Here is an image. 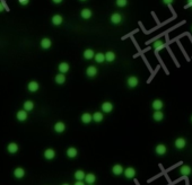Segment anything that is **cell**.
Wrapping results in <instances>:
<instances>
[{
	"mask_svg": "<svg viewBox=\"0 0 192 185\" xmlns=\"http://www.w3.org/2000/svg\"><path fill=\"white\" fill-rule=\"evenodd\" d=\"M79 1H83V2H85V1H87V0H79Z\"/></svg>",
	"mask_w": 192,
	"mask_h": 185,
	"instance_id": "ab89813d",
	"label": "cell"
},
{
	"mask_svg": "<svg viewBox=\"0 0 192 185\" xmlns=\"http://www.w3.org/2000/svg\"><path fill=\"white\" fill-rule=\"evenodd\" d=\"M112 173L115 176H120V175H122V174L124 173V169H123L122 165H120V164H117V165H114V166L112 167Z\"/></svg>",
	"mask_w": 192,
	"mask_h": 185,
	"instance_id": "2e32d148",
	"label": "cell"
},
{
	"mask_svg": "<svg viewBox=\"0 0 192 185\" xmlns=\"http://www.w3.org/2000/svg\"><path fill=\"white\" fill-rule=\"evenodd\" d=\"M126 85L129 88H135L139 85V79L137 78L136 76H130L129 78L126 79Z\"/></svg>",
	"mask_w": 192,
	"mask_h": 185,
	"instance_id": "7a4b0ae2",
	"label": "cell"
},
{
	"mask_svg": "<svg viewBox=\"0 0 192 185\" xmlns=\"http://www.w3.org/2000/svg\"><path fill=\"white\" fill-rule=\"evenodd\" d=\"M67 157L69 158H76L77 155H78V150L75 148V147H70V148L67 149Z\"/></svg>",
	"mask_w": 192,
	"mask_h": 185,
	"instance_id": "603a6c76",
	"label": "cell"
},
{
	"mask_svg": "<svg viewBox=\"0 0 192 185\" xmlns=\"http://www.w3.org/2000/svg\"><path fill=\"white\" fill-rule=\"evenodd\" d=\"M153 119H154L156 122H159L164 119V113L162 111H155L154 114H153Z\"/></svg>",
	"mask_w": 192,
	"mask_h": 185,
	"instance_id": "1f68e13d",
	"label": "cell"
},
{
	"mask_svg": "<svg viewBox=\"0 0 192 185\" xmlns=\"http://www.w3.org/2000/svg\"><path fill=\"white\" fill-rule=\"evenodd\" d=\"M51 22L54 26H59V25H61V24L63 23V17H62L61 15H58V14L53 15L51 18Z\"/></svg>",
	"mask_w": 192,
	"mask_h": 185,
	"instance_id": "9a60e30c",
	"label": "cell"
},
{
	"mask_svg": "<svg viewBox=\"0 0 192 185\" xmlns=\"http://www.w3.org/2000/svg\"><path fill=\"white\" fill-rule=\"evenodd\" d=\"M151 107H153V110H155V111H162V108L164 107V103L162 102L160 99H155V101H153V103H151Z\"/></svg>",
	"mask_w": 192,
	"mask_h": 185,
	"instance_id": "5bb4252c",
	"label": "cell"
},
{
	"mask_svg": "<svg viewBox=\"0 0 192 185\" xmlns=\"http://www.w3.org/2000/svg\"><path fill=\"white\" fill-rule=\"evenodd\" d=\"M85 176H86L85 171H80V169L76 171L75 174H74V177H75L76 180H85Z\"/></svg>",
	"mask_w": 192,
	"mask_h": 185,
	"instance_id": "f1b7e54d",
	"label": "cell"
},
{
	"mask_svg": "<svg viewBox=\"0 0 192 185\" xmlns=\"http://www.w3.org/2000/svg\"><path fill=\"white\" fill-rule=\"evenodd\" d=\"M13 174H14L15 178H17V180H22L24 176H25V174H26V171H25V169L22 168V167H17V168H15V171H14Z\"/></svg>",
	"mask_w": 192,
	"mask_h": 185,
	"instance_id": "9c48e42d",
	"label": "cell"
},
{
	"mask_svg": "<svg viewBox=\"0 0 192 185\" xmlns=\"http://www.w3.org/2000/svg\"><path fill=\"white\" fill-rule=\"evenodd\" d=\"M19 150V146L16 142H10L8 144L7 146V151L10 153V155H15V153H17Z\"/></svg>",
	"mask_w": 192,
	"mask_h": 185,
	"instance_id": "5b68a950",
	"label": "cell"
},
{
	"mask_svg": "<svg viewBox=\"0 0 192 185\" xmlns=\"http://www.w3.org/2000/svg\"><path fill=\"white\" fill-rule=\"evenodd\" d=\"M155 153H157L158 156H164L165 153H167V148H166V146H165V144H159L156 146V148H155Z\"/></svg>",
	"mask_w": 192,
	"mask_h": 185,
	"instance_id": "8fae6325",
	"label": "cell"
},
{
	"mask_svg": "<svg viewBox=\"0 0 192 185\" xmlns=\"http://www.w3.org/2000/svg\"><path fill=\"white\" fill-rule=\"evenodd\" d=\"M34 103L32 102V101H25L23 104V108L25 110V111H27V112H31V111H33L34 110Z\"/></svg>",
	"mask_w": 192,
	"mask_h": 185,
	"instance_id": "4316f807",
	"label": "cell"
},
{
	"mask_svg": "<svg viewBox=\"0 0 192 185\" xmlns=\"http://www.w3.org/2000/svg\"><path fill=\"white\" fill-rule=\"evenodd\" d=\"M189 2H187V7H190V6H192V0H187Z\"/></svg>",
	"mask_w": 192,
	"mask_h": 185,
	"instance_id": "f35d334b",
	"label": "cell"
},
{
	"mask_svg": "<svg viewBox=\"0 0 192 185\" xmlns=\"http://www.w3.org/2000/svg\"><path fill=\"white\" fill-rule=\"evenodd\" d=\"M123 174H124V176H126V178L130 180V178H133V177L136 176L137 171L133 167H128L126 169H124V173H123Z\"/></svg>",
	"mask_w": 192,
	"mask_h": 185,
	"instance_id": "30bf717a",
	"label": "cell"
},
{
	"mask_svg": "<svg viewBox=\"0 0 192 185\" xmlns=\"http://www.w3.org/2000/svg\"><path fill=\"white\" fill-rule=\"evenodd\" d=\"M16 119L19 121V122H24V121H26L28 119V112L25 111V110H20V111L17 112V114H16Z\"/></svg>",
	"mask_w": 192,
	"mask_h": 185,
	"instance_id": "277c9868",
	"label": "cell"
},
{
	"mask_svg": "<svg viewBox=\"0 0 192 185\" xmlns=\"http://www.w3.org/2000/svg\"><path fill=\"white\" fill-rule=\"evenodd\" d=\"M162 1H163V4H164V5L171 6V5H173L174 1H175V0H162Z\"/></svg>",
	"mask_w": 192,
	"mask_h": 185,
	"instance_id": "836d02e7",
	"label": "cell"
},
{
	"mask_svg": "<svg viewBox=\"0 0 192 185\" xmlns=\"http://www.w3.org/2000/svg\"><path fill=\"white\" fill-rule=\"evenodd\" d=\"M62 185H69V184H67V183H65V184H62Z\"/></svg>",
	"mask_w": 192,
	"mask_h": 185,
	"instance_id": "60d3db41",
	"label": "cell"
},
{
	"mask_svg": "<svg viewBox=\"0 0 192 185\" xmlns=\"http://www.w3.org/2000/svg\"><path fill=\"white\" fill-rule=\"evenodd\" d=\"M54 81H56V83H58V85H63V83H66V74H58L54 77Z\"/></svg>",
	"mask_w": 192,
	"mask_h": 185,
	"instance_id": "44dd1931",
	"label": "cell"
},
{
	"mask_svg": "<svg viewBox=\"0 0 192 185\" xmlns=\"http://www.w3.org/2000/svg\"><path fill=\"white\" fill-rule=\"evenodd\" d=\"M80 119H81V122H83V123L88 124V123H90V122L93 121V115H92V114H89V113H84Z\"/></svg>",
	"mask_w": 192,
	"mask_h": 185,
	"instance_id": "484cf974",
	"label": "cell"
},
{
	"mask_svg": "<svg viewBox=\"0 0 192 185\" xmlns=\"http://www.w3.org/2000/svg\"><path fill=\"white\" fill-rule=\"evenodd\" d=\"M4 10H5V6H4V4L0 1V13H2Z\"/></svg>",
	"mask_w": 192,
	"mask_h": 185,
	"instance_id": "d590c367",
	"label": "cell"
},
{
	"mask_svg": "<svg viewBox=\"0 0 192 185\" xmlns=\"http://www.w3.org/2000/svg\"><path fill=\"white\" fill-rule=\"evenodd\" d=\"M80 16H81V18L83 19H89L92 16H93V11L88 8H85L80 11Z\"/></svg>",
	"mask_w": 192,
	"mask_h": 185,
	"instance_id": "ffe728a7",
	"label": "cell"
},
{
	"mask_svg": "<svg viewBox=\"0 0 192 185\" xmlns=\"http://www.w3.org/2000/svg\"><path fill=\"white\" fill-rule=\"evenodd\" d=\"M27 89H28V92H36L38 89H40V83H38V81H35V80L29 81L27 85Z\"/></svg>",
	"mask_w": 192,
	"mask_h": 185,
	"instance_id": "52a82bcc",
	"label": "cell"
},
{
	"mask_svg": "<svg viewBox=\"0 0 192 185\" xmlns=\"http://www.w3.org/2000/svg\"><path fill=\"white\" fill-rule=\"evenodd\" d=\"M40 45H41V47H42L43 50H49L52 46V41L49 37H44V38H42L41 42H40Z\"/></svg>",
	"mask_w": 192,
	"mask_h": 185,
	"instance_id": "8992f818",
	"label": "cell"
},
{
	"mask_svg": "<svg viewBox=\"0 0 192 185\" xmlns=\"http://www.w3.org/2000/svg\"><path fill=\"white\" fill-rule=\"evenodd\" d=\"M115 58H117V56H115L114 52L108 51L105 53V61H106V62H113V61L115 60Z\"/></svg>",
	"mask_w": 192,
	"mask_h": 185,
	"instance_id": "f546056e",
	"label": "cell"
},
{
	"mask_svg": "<svg viewBox=\"0 0 192 185\" xmlns=\"http://www.w3.org/2000/svg\"><path fill=\"white\" fill-rule=\"evenodd\" d=\"M70 69V65L69 63H67V62H61L60 65H58V70H59V72L61 74H67L68 71Z\"/></svg>",
	"mask_w": 192,
	"mask_h": 185,
	"instance_id": "d6986e66",
	"label": "cell"
},
{
	"mask_svg": "<svg viewBox=\"0 0 192 185\" xmlns=\"http://www.w3.org/2000/svg\"><path fill=\"white\" fill-rule=\"evenodd\" d=\"M103 119H104V115H103V113H101V112H95L93 114V121L94 122H96V123L102 122Z\"/></svg>",
	"mask_w": 192,
	"mask_h": 185,
	"instance_id": "4dcf8cb0",
	"label": "cell"
},
{
	"mask_svg": "<svg viewBox=\"0 0 192 185\" xmlns=\"http://www.w3.org/2000/svg\"><path fill=\"white\" fill-rule=\"evenodd\" d=\"M191 122H192V116H191Z\"/></svg>",
	"mask_w": 192,
	"mask_h": 185,
	"instance_id": "b9f144b4",
	"label": "cell"
},
{
	"mask_svg": "<svg viewBox=\"0 0 192 185\" xmlns=\"http://www.w3.org/2000/svg\"><path fill=\"white\" fill-rule=\"evenodd\" d=\"M153 46H154L155 51H160V50H163V49L165 47V43L162 41V40H157V41L154 42Z\"/></svg>",
	"mask_w": 192,
	"mask_h": 185,
	"instance_id": "7402d4cb",
	"label": "cell"
},
{
	"mask_svg": "<svg viewBox=\"0 0 192 185\" xmlns=\"http://www.w3.org/2000/svg\"><path fill=\"white\" fill-rule=\"evenodd\" d=\"M63 0H52V2L53 4H56V5H59V4H61Z\"/></svg>",
	"mask_w": 192,
	"mask_h": 185,
	"instance_id": "74e56055",
	"label": "cell"
},
{
	"mask_svg": "<svg viewBox=\"0 0 192 185\" xmlns=\"http://www.w3.org/2000/svg\"><path fill=\"white\" fill-rule=\"evenodd\" d=\"M88 185H93V184H88Z\"/></svg>",
	"mask_w": 192,
	"mask_h": 185,
	"instance_id": "7bdbcfd3",
	"label": "cell"
},
{
	"mask_svg": "<svg viewBox=\"0 0 192 185\" xmlns=\"http://www.w3.org/2000/svg\"><path fill=\"white\" fill-rule=\"evenodd\" d=\"M18 2L22 6H27L29 4V0H18Z\"/></svg>",
	"mask_w": 192,
	"mask_h": 185,
	"instance_id": "e575fe53",
	"label": "cell"
},
{
	"mask_svg": "<svg viewBox=\"0 0 192 185\" xmlns=\"http://www.w3.org/2000/svg\"><path fill=\"white\" fill-rule=\"evenodd\" d=\"M174 146H175V148L176 149L185 148V146H187V140L184 138H178L175 140V142H174Z\"/></svg>",
	"mask_w": 192,
	"mask_h": 185,
	"instance_id": "7c38bea8",
	"label": "cell"
},
{
	"mask_svg": "<svg viewBox=\"0 0 192 185\" xmlns=\"http://www.w3.org/2000/svg\"><path fill=\"white\" fill-rule=\"evenodd\" d=\"M191 167L190 166H187V165H183L181 168H180V174L182 176H187V175H190L191 174Z\"/></svg>",
	"mask_w": 192,
	"mask_h": 185,
	"instance_id": "cb8c5ba5",
	"label": "cell"
},
{
	"mask_svg": "<svg viewBox=\"0 0 192 185\" xmlns=\"http://www.w3.org/2000/svg\"><path fill=\"white\" fill-rule=\"evenodd\" d=\"M74 185H85V183L83 180H76V183Z\"/></svg>",
	"mask_w": 192,
	"mask_h": 185,
	"instance_id": "8d00e7d4",
	"label": "cell"
},
{
	"mask_svg": "<svg viewBox=\"0 0 192 185\" xmlns=\"http://www.w3.org/2000/svg\"><path fill=\"white\" fill-rule=\"evenodd\" d=\"M101 110L103 113H111L113 111V104L111 102H104L101 105Z\"/></svg>",
	"mask_w": 192,
	"mask_h": 185,
	"instance_id": "ba28073f",
	"label": "cell"
},
{
	"mask_svg": "<svg viewBox=\"0 0 192 185\" xmlns=\"http://www.w3.org/2000/svg\"><path fill=\"white\" fill-rule=\"evenodd\" d=\"M53 129L56 131V133H62V132H65V130H66V124L63 123V122H56L54 126H53Z\"/></svg>",
	"mask_w": 192,
	"mask_h": 185,
	"instance_id": "e0dca14e",
	"label": "cell"
},
{
	"mask_svg": "<svg viewBox=\"0 0 192 185\" xmlns=\"http://www.w3.org/2000/svg\"><path fill=\"white\" fill-rule=\"evenodd\" d=\"M85 182H86L87 184H94V183L96 182V176H95V174H92V173L86 174V176H85Z\"/></svg>",
	"mask_w": 192,
	"mask_h": 185,
	"instance_id": "d4e9b609",
	"label": "cell"
},
{
	"mask_svg": "<svg viewBox=\"0 0 192 185\" xmlns=\"http://www.w3.org/2000/svg\"><path fill=\"white\" fill-rule=\"evenodd\" d=\"M122 17L121 14H119V13H114V14L111 15V17H110V22L113 24V25H119V24L122 23Z\"/></svg>",
	"mask_w": 192,
	"mask_h": 185,
	"instance_id": "6da1fadb",
	"label": "cell"
},
{
	"mask_svg": "<svg viewBox=\"0 0 192 185\" xmlns=\"http://www.w3.org/2000/svg\"><path fill=\"white\" fill-rule=\"evenodd\" d=\"M97 74H99V70H97V68H96L95 65H89V67H87V69H86V74H87V77H89V78H94Z\"/></svg>",
	"mask_w": 192,
	"mask_h": 185,
	"instance_id": "3957f363",
	"label": "cell"
},
{
	"mask_svg": "<svg viewBox=\"0 0 192 185\" xmlns=\"http://www.w3.org/2000/svg\"><path fill=\"white\" fill-rule=\"evenodd\" d=\"M95 52H94V50H92V49H87V50H85L84 53H83V56H84L85 60H92V59H94V56H95Z\"/></svg>",
	"mask_w": 192,
	"mask_h": 185,
	"instance_id": "ac0fdd59",
	"label": "cell"
},
{
	"mask_svg": "<svg viewBox=\"0 0 192 185\" xmlns=\"http://www.w3.org/2000/svg\"><path fill=\"white\" fill-rule=\"evenodd\" d=\"M115 5L119 7V8H123L128 5V0H115Z\"/></svg>",
	"mask_w": 192,
	"mask_h": 185,
	"instance_id": "d6a6232c",
	"label": "cell"
},
{
	"mask_svg": "<svg viewBox=\"0 0 192 185\" xmlns=\"http://www.w3.org/2000/svg\"><path fill=\"white\" fill-rule=\"evenodd\" d=\"M94 60L96 61V63H99V65H102L104 61H105V53H96L95 56H94Z\"/></svg>",
	"mask_w": 192,
	"mask_h": 185,
	"instance_id": "83f0119b",
	"label": "cell"
},
{
	"mask_svg": "<svg viewBox=\"0 0 192 185\" xmlns=\"http://www.w3.org/2000/svg\"><path fill=\"white\" fill-rule=\"evenodd\" d=\"M43 156H44V158H45L47 160H52V159H54V157H56V151L52 148H49L44 151Z\"/></svg>",
	"mask_w": 192,
	"mask_h": 185,
	"instance_id": "4fadbf2b",
	"label": "cell"
}]
</instances>
